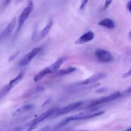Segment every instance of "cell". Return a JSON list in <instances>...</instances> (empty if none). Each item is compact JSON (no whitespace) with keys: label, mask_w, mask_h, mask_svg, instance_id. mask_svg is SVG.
I'll return each mask as SVG.
<instances>
[{"label":"cell","mask_w":131,"mask_h":131,"mask_svg":"<svg viewBox=\"0 0 131 131\" xmlns=\"http://www.w3.org/2000/svg\"><path fill=\"white\" fill-rule=\"evenodd\" d=\"M67 56H62V57H61L60 58L58 59V60L51 65L42 69L41 71H40L38 74H37L35 75L34 78H33L34 81H39L40 80L43 79L46 75L50 74H52V73H55L57 71H58L60 68L63 65V64L67 61Z\"/></svg>","instance_id":"cell-1"},{"label":"cell","mask_w":131,"mask_h":131,"mask_svg":"<svg viewBox=\"0 0 131 131\" xmlns=\"http://www.w3.org/2000/svg\"><path fill=\"white\" fill-rule=\"evenodd\" d=\"M104 113V111H96V112L93 113H89V112H83L80 113L76 114L73 116H69V117L63 119L62 121L60 122V124L58 125V127H62L65 126V125H67L69 123L72 121H77V120H87V119L93 118L97 117L101 115H103Z\"/></svg>","instance_id":"cell-2"},{"label":"cell","mask_w":131,"mask_h":131,"mask_svg":"<svg viewBox=\"0 0 131 131\" xmlns=\"http://www.w3.org/2000/svg\"><path fill=\"white\" fill-rule=\"evenodd\" d=\"M33 7H34V5H33V1H32L31 0H28L27 6L23 9V12H21V14H20V16H19V22H18V26L17 33L20 31V29H21V28L23 27V24H24L26 20L27 19H28V18L29 17V15H30V14L32 12V11H33Z\"/></svg>","instance_id":"cell-3"},{"label":"cell","mask_w":131,"mask_h":131,"mask_svg":"<svg viewBox=\"0 0 131 131\" xmlns=\"http://www.w3.org/2000/svg\"><path fill=\"white\" fill-rule=\"evenodd\" d=\"M83 102H81V101H79V102L70 104L67 105V106H65V107H62V108L58 109V110L57 111L50 117V118H54L58 117V116L66 115V114L72 112V111L79 108V107H81V106H83Z\"/></svg>","instance_id":"cell-4"},{"label":"cell","mask_w":131,"mask_h":131,"mask_svg":"<svg viewBox=\"0 0 131 131\" xmlns=\"http://www.w3.org/2000/svg\"><path fill=\"white\" fill-rule=\"evenodd\" d=\"M122 93L119 92H116L113 94L110 95L106 97H104L102 98L99 99L95 100L92 102H90L89 105L88 106V107H93L95 106H99V105L104 104L108 103V102H112V101H115L116 99H118L119 97H121Z\"/></svg>","instance_id":"cell-5"},{"label":"cell","mask_w":131,"mask_h":131,"mask_svg":"<svg viewBox=\"0 0 131 131\" xmlns=\"http://www.w3.org/2000/svg\"><path fill=\"white\" fill-rule=\"evenodd\" d=\"M58 110V109L56 108V107H52V108H51L49 109V110H47V111H46V112H43V113H42L40 115L37 116V117L36 118H35L34 120L31 121L29 124H28V128H29V127H37L40 123L44 121L46 119L51 117V116H52Z\"/></svg>","instance_id":"cell-6"},{"label":"cell","mask_w":131,"mask_h":131,"mask_svg":"<svg viewBox=\"0 0 131 131\" xmlns=\"http://www.w3.org/2000/svg\"><path fill=\"white\" fill-rule=\"evenodd\" d=\"M40 51L41 47H36L33 48L31 51H30L28 53H27L26 54L23 56V58L20 60V61L19 63V66L24 67L28 65L31 61V60L40 52Z\"/></svg>","instance_id":"cell-7"},{"label":"cell","mask_w":131,"mask_h":131,"mask_svg":"<svg viewBox=\"0 0 131 131\" xmlns=\"http://www.w3.org/2000/svg\"><path fill=\"white\" fill-rule=\"evenodd\" d=\"M95 56L97 60L101 63H109L113 60V55L106 49H97L95 52Z\"/></svg>","instance_id":"cell-8"},{"label":"cell","mask_w":131,"mask_h":131,"mask_svg":"<svg viewBox=\"0 0 131 131\" xmlns=\"http://www.w3.org/2000/svg\"><path fill=\"white\" fill-rule=\"evenodd\" d=\"M24 72H20L15 78L12 79V80L10 81L9 82L7 86H6V87L3 88V90H1V97H3L4 95H5L6 93H7L8 92H10L13 88L16 85H17L19 83L22 81V79H23L24 78Z\"/></svg>","instance_id":"cell-9"},{"label":"cell","mask_w":131,"mask_h":131,"mask_svg":"<svg viewBox=\"0 0 131 131\" xmlns=\"http://www.w3.org/2000/svg\"><path fill=\"white\" fill-rule=\"evenodd\" d=\"M106 76H107V75L104 72L97 73V74H94V75L89 77L87 79L81 81L80 83H79V84H80V85H88V84H95V83H97L99 81L105 78Z\"/></svg>","instance_id":"cell-10"},{"label":"cell","mask_w":131,"mask_h":131,"mask_svg":"<svg viewBox=\"0 0 131 131\" xmlns=\"http://www.w3.org/2000/svg\"><path fill=\"white\" fill-rule=\"evenodd\" d=\"M94 37L95 35L93 32L92 31H89L82 35L79 38H78L75 42V43L78 45L84 44V43L92 41L94 38Z\"/></svg>","instance_id":"cell-11"},{"label":"cell","mask_w":131,"mask_h":131,"mask_svg":"<svg viewBox=\"0 0 131 131\" xmlns=\"http://www.w3.org/2000/svg\"><path fill=\"white\" fill-rule=\"evenodd\" d=\"M15 24H16V18L14 17L12 19L11 21L10 22V23L8 24L7 26L6 27V28L4 29V31L2 32V33L0 35V40L5 39V38L9 37V35H10L12 33V32L13 29L15 28Z\"/></svg>","instance_id":"cell-12"},{"label":"cell","mask_w":131,"mask_h":131,"mask_svg":"<svg viewBox=\"0 0 131 131\" xmlns=\"http://www.w3.org/2000/svg\"><path fill=\"white\" fill-rule=\"evenodd\" d=\"M35 106L34 104H26L24 106H22L17 110H15L14 113H12L13 116H17L20 115L25 113L29 112V111H32L33 109L35 108Z\"/></svg>","instance_id":"cell-13"},{"label":"cell","mask_w":131,"mask_h":131,"mask_svg":"<svg viewBox=\"0 0 131 131\" xmlns=\"http://www.w3.org/2000/svg\"><path fill=\"white\" fill-rule=\"evenodd\" d=\"M76 71V68L74 67H70L67 69H62V70H60L57 71L55 74V76L56 77H62L65 76V75H69V74H72V73Z\"/></svg>","instance_id":"cell-14"},{"label":"cell","mask_w":131,"mask_h":131,"mask_svg":"<svg viewBox=\"0 0 131 131\" xmlns=\"http://www.w3.org/2000/svg\"><path fill=\"white\" fill-rule=\"evenodd\" d=\"M98 24L101 26L105 27V28H108V29H113L115 27V23L114 20L111 19H109V18L101 20L98 23Z\"/></svg>","instance_id":"cell-15"},{"label":"cell","mask_w":131,"mask_h":131,"mask_svg":"<svg viewBox=\"0 0 131 131\" xmlns=\"http://www.w3.org/2000/svg\"><path fill=\"white\" fill-rule=\"evenodd\" d=\"M52 25H53V20H49V22L47 23L46 26L41 30L40 33V38H43L44 37H46L47 35V34L49 33L50 31H51Z\"/></svg>","instance_id":"cell-16"},{"label":"cell","mask_w":131,"mask_h":131,"mask_svg":"<svg viewBox=\"0 0 131 131\" xmlns=\"http://www.w3.org/2000/svg\"><path fill=\"white\" fill-rule=\"evenodd\" d=\"M112 1H113V0H106V1H105L104 5L103 10H107V9L108 8L109 6H110V5L111 4Z\"/></svg>","instance_id":"cell-17"},{"label":"cell","mask_w":131,"mask_h":131,"mask_svg":"<svg viewBox=\"0 0 131 131\" xmlns=\"http://www.w3.org/2000/svg\"><path fill=\"white\" fill-rule=\"evenodd\" d=\"M88 2V0H81V3L79 9H80L81 10H83V9L85 8V6H86Z\"/></svg>","instance_id":"cell-18"},{"label":"cell","mask_w":131,"mask_h":131,"mask_svg":"<svg viewBox=\"0 0 131 131\" xmlns=\"http://www.w3.org/2000/svg\"><path fill=\"white\" fill-rule=\"evenodd\" d=\"M19 54V51H17V52H15V53H14L13 54H12L11 56H10V58H9L8 61H13V60H15V59L18 56Z\"/></svg>","instance_id":"cell-19"},{"label":"cell","mask_w":131,"mask_h":131,"mask_svg":"<svg viewBox=\"0 0 131 131\" xmlns=\"http://www.w3.org/2000/svg\"><path fill=\"white\" fill-rule=\"evenodd\" d=\"M131 76V69H129L127 72H125V74H124L122 75V78H127Z\"/></svg>","instance_id":"cell-20"},{"label":"cell","mask_w":131,"mask_h":131,"mask_svg":"<svg viewBox=\"0 0 131 131\" xmlns=\"http://www.w3.org/2000/svg\"><path fill=\"white\" fill-rule=\"evenodd\" d=\"M50 129V126L49 125H46V126L43 127L42 129H40L38 131H48Z\"/></svg>","instance_id":"cell-21"},{"label":"cell","mask_w":131,"mask_h":131,"mask_svg":"<svg viewBox=\"0 0 131 131\" xmlns=\"http://www.w3.org/2000/svg\"><path fill=\"white\" fill-rule=\"evenodd\" d=\"M107 90L106 88H100L99 90H96V93H103V92H105Z\"/></svg>","instance_id":"cell-22"},{"label":"cell","mask_w":131,"mask_h":131,"mask_svg":"<svg viewBox=\"0 0 131 131\" xmlns=\"http://www.w3.org/2000/svg\"><path fill=\"white\" fill-rule=\"evenodd\" d=\"M10 1H11V0H4V2H3V6L4 7H5V6H6L7 5H8V4L10 3Z\"/></svg>","instance_id":"cell-23"},{"label":"cell","mask_w":131,"mask_h":131,"mask_svg":"<svg viewBox=\"0 0 131 131\" xmlns=\"http://www.w3.org/2000/svg\"><path fill=\"white\" fill-rule=\"evenodd\" d=\"M127 6L128 10H129V11L130 12V13L131 14V0L128 1L127 5Z\"/></svg>","instance_id":"cell-24"},{"label":"cell","mask_w":131,"mask_h":131,"mask_svg":"<svg viewBox=\"0 0 131 131\" xmlns=\"http://www.w3.org/2000/svg\"><path fill=\"white\" fill-rule=\"evenodd\" d=\"M125 93H127V94H129V93H131V87L128 88L126 91H125Z\"/></svg>","instance_id":"cell-25"},{"label":"cell","mask_w":131,"mask_h":131,"mask_svg":"<svg viewBox=\"0 0 131 131\" xmlns=\"http://www.w3.org/2000/svg\"><path fill=\"white\" fill-rule=\"evenodd\" d=\"M36 127H29V128H28V129L26 131H31L32 130H33L34 129H35Z\"/></svg>","instance_id":"cell-26"},{"label":"cell","mask_w":131,"mask_h":131,"mask_svg":"<svg viewBox=\"0 0 131 131\" xmlns=\"http://www.w3.org/2000/svg\"><path fill=\"white\" fill-rule=\"evenodd\" d=\"M23 0H16V1H15V4H19V3H20V2H22V1H23Z\"/></svg>","instance_id":"cell-27"},{"label":"cell","mask_w":131,"mask_h":131,"mask_svg":"<svg viewBox=\"0 0 131 131\" xmlns=\"http://www.w3.org/2000/svg\"><path fill=\"white\" fill-rule=\"evenodd\" d=\"M128 36H129V38L131 40V30L129 31V34H128Z\"/></svg>","instance_id":"cell-28"},{"label":"cell","mask_w":131,"mask_h":131,"mask_svg":"<svg viewBox=\"0 0 131 131\" xmlns=\"http://www.w3.org/2000/svg\"><path fill=\"white\" fill-rule=\"evenodd\" d=\"M122 131H131V127H129V128H128V129H125V130H122Z\"/></svg>","instance_id":"cell-29"},{"label":"cell","mask_w":131,"mask_h":131,"mask_svg":"<svg viewBox=\"0 0 131 131\" xmlns=\"http://www.w3.org/2000/svg\"><path fill=\"white\" fill-rule=\"evenodd\" d=\"M79 131H88V130H79Z\"/></svg>","instance_id":"cell-30"}]
</instances>
